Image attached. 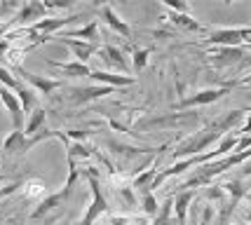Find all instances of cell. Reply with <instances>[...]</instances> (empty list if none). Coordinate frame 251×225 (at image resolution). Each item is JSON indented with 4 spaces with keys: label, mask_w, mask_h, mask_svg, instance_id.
Returning <instances> with one entry per match:
<instances>
[{
    "label": "cell",
    "mask_w": 251,
    "mask_h": 225,
    "mask_svg": "<svg viewBox=\"0 0 251 225\" xmlns=\"http://www.w3.org/2000/svg\"><path fill=\"white\" fill-rule=\"evenodd\" d=\"M247 45H249V47H251V38H249V40H247Z\"/></svg>",
    "instance_id": "38"
},
{
    "label": "cell",
    "mask_w": 251,
    "mask_h": 225,
    "mask_svg": "<svg viewBox=\"0 0 251 225\" xmlns=\"http://www.w3.org/2000/svg\"><path fill=\"white\" fill-rule=\"evenodd\" d=\"M56 40H61V43L68 47V52L75 54V61L80 64H87L89 59L97 54V47L94 43H85V40H73V38H56Z\"/></svg>",
    "instance_id": "15"
},
{
    "label": "cell",
    "mask_w": 251,
    "mask_h": 225,
    "mask_svg": "<svg viewBox=\"0 0 251 225\" xmlns=\"http://www.w3.org/2000/svg\"><path fill=\"white\" fill-rule=\"evenodd\" d=\"M202 125L200 120V113L195 110H188V113H164V115H157V118L151 120H141L139 122V129H195Z\"/></svg>",
    "instance_id": "2"
},
{
    "label": "cell",
    "mask_w": 251,
    "mask_h": 225,
    "mask_svg": "<svg viewBox=\"0 0 251 225\" xmlns=\"http://www.w3.org/2000/svg\"><path fill=\"white\" fill-rule=\"evenodd\" d=\"M7 181V178H5V176H2V174H0V185H2V183Z\"/></svg>",
    "instance_id": "37"
},
{
    "label": "cell",
    "mask_w": 251,
    "mask_h": 225,
    "mask_svg": "<svg viewBox=\"0 0 251 225\" xmlns=\"http://www.w3.org/2000/svg\"><path fill=\"white\" fill-rule=\"evenodd\" d=\"M155 176H157V164L153 162V164H151L148 169H143L141 174H136V176L131 178V188H134V190H139L141 195L151 193V188H153Z\"/></svg>",
    "instance_id": "20"
},
{
    "label": "cell",
    "mask_w": 251,
    "mask_h": 225,
    "mask_svg": "<svg viewBox=\"0 0 251 225\" xmlns=\"http://www.w3.org/2000/svg\"><path fill=\"white\" fill-rule=\"evenodd\" d=\"M221 188L226 190V195L232 197V202H237V200H242V197L247 195V188H244V183H242L240 178H235V181H226Z\"/></svg>",
    "instance_id": "31"
},
{
    "label": "cell",
    "mask_w": 251,
    "mask_h": 225,
    "mask_svg": "<svg viewBox=\"0 0 251 225\" xmlns=\"http://www.w3.org/2000/svg\"><path fill=\"white\" fill-rule=\"evenodd\" d=\"M75 19H82V14H68V17H45L40 22L31 24V26H26L22 28V33H28V35H40V38H50L52 33H56L59 28H64L68 24H73Z\"/></svg>",
    "instance_id": "7"
},
{
    "label": "cell",
    "mask_w": 251,
    "mask_h": 225,
    "mask_svg": "<svg viewBox=\"0 0 251 225\" xmlns=\"http://www.w3.org/2000/svg\"><path fill=\"white\" fill-rule=\"evenodd\" d=\"M247 54L242 52L240 47H219L216 52L209 54V61L216 66V68H223V66H232V64H240Z\"/></svg>",
    "instance_id": "14"
},
{
    "label": "cell",
    "mask_w": 251,
    "mask_h": 225,
    "mask_svg": "<svg viewBox=\"0 0 251 225\" xmlns=\"http://www.w3.org/2000/svg\"><path fill=\"white\" fill-rule=\"evenodd\" d=\"M99 54H101V59H103V61H106L113 71H118L120 75H127V71H129V61H127L125 52H122L118 45H108V43H106L101 50H99Z\"/></svg>",
    "instance_id": "11"
},
{
    "label": "cell",
    "mask_w": 251,
    "mask_h": 225,
    "mask_svg": "<svg viewBox=\"0 0 251 225\" xmlns=\"http://www.w3.org/2000/svg\"><path fill=\"white\" fill-rule=\"evenodd\" d=\"M45 12H47V7H45V2H26V5H22L19 7V12H17V17L10 22V26H17V24H28L33 22V19H45Z\"/></svg>",
    "instance_id": "16"
},
{
    "label": "cell",
    "mask_w": 251,
    "mask_h": 225,
    "mask_svg": "<svg viewBox=\"0 0 251 225\" xmlns=\"http://www.w3.org/2000/svg\"><path fill=\"white\" fill-rule=\"evenodd\" d=\"M59 38H73V40H85V43H92V40H97L99 38V24L89 22L87 26H82V28H77V31H68V33H64V35H59Z\"/></svg>",
    "instance_id": "25"
},
{
    "label": "cell",
    "mask_w": 251,
    "mask_h": 225,
    "mask_svg": "<svg viewBox=\"0 0 251 225\" xmlns=\"http://www.w3.org/2000/svg\"><path fill=\"white\" fill-rule=\"evenodd\" d=\"M169 19H172V24L174 26H178V28H183V31H204V26L197 22L195 17H190V12L188 14H169Z\"/></svg>",
    "instance_id": "26"
},
{
    "label": "cell",
    "mask_w": 251,
    "mask_h": 225,
    "mask_svg": "<svg viewBox=\"0 0 251 225\" xmlns=\"http://www.w3.org/2000/svg\"><path fill=\"white\" fill-rule=\"evenodd\" d=\"M228 92H230V87H209V89H200V92H195V94L181 99L178 103H174V110H188V108L216 103V101H219V99H223Z\"/></svg>",
    "instance_id": "6"
},
{
    "label": "cell",
    "mask_w": 251,
    "mask_h": 225,
    "mask_svg": "<svg viewBox=\"0 0 251 225\" xmlns=\"http://www.w3.org/2000/svg\"><path fill=\"white\" fill-rule=\"evenodd\" d=\"M251 38V26L244 28H211L207 33V43L219 47H240Z\"/></svg>",
    "instance_id": "4"
},
{
    "label": "cell",
    "mask_w": 251,
    "mask_h": 225,
    "mask_svg": "<svg viewBox=\"0 0 251 225\" xmlns=\"http://www.w3.org/2000/svg\"><path fill=\"white\" fill-rule=\"evenodd\" d=\"M106 94H115V89H113V87H103V85L73 87V89H68L64 97H61V101L68 103V106H85V103H92V101L106 97Z\"/></svg>",
    "instance_id": "5"
},
{
    "label": "cell",
    "mask_w": 251,
    "mask_h": 225,
    "mask_svg": "<svg viewBox=\"0 0 251 225\" xmlns=\"http://www.w3.org/2000/svg\"><path fill=\"white\" fill-rule=\"evenodd\" d=\"M195 190H178L174 197V216H176V223L183 225L188 218V209H190V204L195 200Z\"/></svg>",
    "instance_id": "17"
},
{
    "label": "cell",
    "mask_w": 251,
    "mask_h": 225,
    "mask_svg": "<svg viewBox=\"0 0 251 225\" xmlns=\"http://www.w3.org/2000/svg\"><path fill=\"white\" fill-rule=\"evenodd\" d=\"M164 7H169L172 12H176V14H188L190 12V5L188 2H176V0H162Z\"/></svg>",
    "instance_id": "33"
},
{
    "label": "cell",
    "mask_w": 251,
    "mask_h": 225,
    "mask_svg": "<svg viewBox=\"0 0 251 225\" xmlns=\"http://www.w3.org/2000/svg\"><path fill=\"white\" fill-rule=\"evenodd\" d=\"M0 85L7 87V89H12V92H17V89L22 87V82H19V80H17L7 68H2V66H0Z\"/></svg>",
    "instance_id": "32"
},
{
    "label": "cell",
    "mask_w": 251,
    "mask_h": 225,
    "mask_svg": "<svg viewBox=\"0 0 251 225\" xmlns=\"http://www.w3.org/2000/svg\"><path fill=\"white\" fill-rule=\"evenodd\" d=\"M22 193L28 197V200H38V197H45V181L43 178H28L26 183H22Z\"/></svg>",
    "instance_id": "27"
},
{
    "label": "cell",
    "mask_w": 251,
    "mask_h": 225,
    "mask_svg": "<svg viewBox=\"0 0 251 225\" xmlns=\"http://www.w3.org/2000/svg\"><path fill=\"white\" fill-rule=\"evenodd\" d=\"M108 148L113 155H120L125 160H129V157H136V155H153L157 150H164L167 146H162V148H136V146H122L118 141H108Z\"/></svg>",
    "instance_id": "19"
},
{
    "label": "cell",
    "mask_w": 251,
    "mask_h": 225,
    "mask_svg": "<svg viewBox=\"0 0 251 225\" xmlns=\"http://www.w3.org/2000/svg\"><path fill=\"white\" fill-rule=\"evenodd\" d=\"M68 200V195L61 190V193H54V195H50V197H45L43 202L38 204V209H33L31 211V218H43L45 214H50V211H54L56 206H61V204Z\"/></svg>",
    "instance_id": "22"
},
{
    "label": "cell",
    "mask_w": 251,
    "mask_h": 225,
    "mask_svg": "<svg viewBox=\"0 0 251 225\" xmlns=\"http://www.w3.org/2000/svg\"><path fill=\"white\" fill-rule=\"evenodd\" d=\"M85 176H87V183H89V188H92V204L87 206V211L82 216V225H94L103 214H108L110 206H108L106 195H103V188H101V183H99L97 167H89Z\"/></svg>",
    "instance_id": "3"
},
{
    "label": "cell",
    "mask_w": 251,
    "mask_h": 225,
    "mask_svg": "<svg viewBox=\"0 0 251 225\" xmlns=\"http://www.w3.org/2000/svg\"><path fill=\"white\" fill-rule=\"evenodd\" d=\"M237 134H240V136H251V113H247V120H244V125L240 127Z\"/></svg>",
    "instance_id": "34"
},
{
    "label": "cell",
    "mask_w": 251,
    "mask_h": 225,
    "mask_svg": "<svg viewBox=\"0 0 251 225\" xmlns=\"http://www.w3.org/2000/svg\"><path fill=\"white\" fill-rule=\"evenodd\" d=\"M17 97H19V101H22V108L26 115H31L33 110L38 108V92L35 89H31V87L26 85V82H22V87L14 92Z\"/></svg>",
    "instance_id": "24"
},
{
    "label": "cell",
    "mask_w": 251,
    "mask_h": 225,
    "mask_svg": "<svg viewBox=\"0 0 251 225\" xmlns=\"http://www.w3.org/2000/svg\"><path fill=\"white\" fill-rule=\"evenodd\" d=\"M139 206H141V216L146 218H155L157 211H160V204H157V197L153 193H146L139 197Z\"/></svg>",
    "instance_id": "28"
},
{
    "label": "cell",
    "mask_w": 251,
    "mask_h": 225,
    "mask_svg": "<svg viewBox=\"0 0 251 225\" xmlns=\"http://www.w3.org/2000/svg\"><path fill=\"white\" fill-rule=\"evenodd\" d=\"M47 64L54 66L56 71H61L66 77H89L92 73V68L87 64H80V61H52V59H47Z\"/></svg>",
    "instance_id": "18"
},
{
    "label": "cell",
    "mask_w": 251,
    "mask_h": 225,
    "mask_svg": "<svg viewBox=\"0 0 251 225\" xmlns=\"http://www.w3.org/2000/svg\"><path fill=\"white\" fill-rule=\"evenodd\" d=\"M148 61H151V50H148V47H139V50H134V54H131V66H134V71H136V73H141L143 68L148 66Z\"/></svg>",
    "instance_id": "30"
},
{
    "label": "cell",
    "mask_w": 251,
    "mask_h": 225,
    "mask_svg": "<svg viewBox=\"0 0 251 225\" xmlns=\"http://www.w3.org/2000/svg\"><path fill=\"white\" fill-rule=\"evenodd\" d=\"M242 85H247V87H251V75H249V77H244V80H242Z\"/></svg>",
    "instance_id": "36"
},
{
    "label": "cell",
    "mask_w": 251,
    "mask_h": 225,
    "mask_svg": "<svg viewBox=\"0 0 251 225\" xmlns=\"http://www.w3.org/2000/svg\"><path fill=\"white\" fill-rule=\"evenodd\" d=\"M45 120H47V110L38 106L31 115H28V120H26V125H24V134H26V136H35L38 131H43Z\"/></svg>",
    "instance_id": "23"
},
{
    "label": "cell",
    "mask_w": 251,
    "mask_h": 225,
    "mask_svg": "<svg viewBox=\"0 0 251 225\" xmlns=\"http://www.w3.org/2000/svg\"><path fill=\"white\" fill-rule=\"evenodd\" d=\"M0 103L5 106V110L10 113L12 118V125H14V129L17 131H24V125H26V120H24V108H22V101H19V97L12 92V89H7V87L0 85Z\"/></svg>",
    "instance_id": "9"
},
{
    "label": "cell",
    "mask_w": 251,
    "mask_h": 225,
    "mask_svg": "<svg viewBox=\"0 0 251 225\" xmlns=\"http://www.w3.org/2000/svg\"><path fill=\"white\" fill-rule=\"evenodd\" d=\"M14 71L22 75L26 85L31 87V89H35L38 94H43V97H47V94H52V92H56V89H61V87H64L61 80L47 77V75H35V73H31V71H26L24 66H14Z\"/></svg>",
    "instance_id": "8"
},
{
    "label": "cell",
    "mask_w": 251,
    "mask_h": 225,
    "mask_svg": "<svg viewBox=\"0 0 251 225\" xmlns=\"http://www.w3.org/2000/svg\"><path fill=\"white\" fill-rule=\"evenodd\" d=\"M99 17H101V19H103V22L113 28V33H118V35H122V38H131L129 24L125 22L120 14L115 12V7H113V5H101V7H99Z\"/></svg>",
    "instance_id": "12"
},
{
    "label": "cell",
    "mask_w": 251,
    "mask_h": 225,
    "mask_svg": "<svg viewBox=\"0 0 251 225\" xmlns=\"http://www.w3.org/2000/svg\"><path fill=\"white\" fill-rule=\"evenodd\" d=\"M2 152L5 155H24V152H28V148H26V134L14 129L10 136L2 141Z\"/></svg>",
    "instance_id": "21"
},
{
    "label": "cell",
    "mask_w": 251,
    "mask_h": 225,
    "mask_svg": "<svg viewBox=\"0 0 251 225\" xmlns=\"http://www.w3.org/2000/svg\"><path fill=\"white\" fill-rule=\"evenodd\" d=\"M242 176H251V160H247L242 164Z\"/></svg>",
    "instance_id": "35"
},
{
    "label": "cell",
    "mask_w": 251,
    "mask_h": 225,
    "mask_svg": "<svg viewBox=\"0 0 251 225\" xmlns=\"http://www.w3.org/2000/svg\"><path fill=\"white\" fill-rule=\"evenodd\" d=\"M247 113H249V110H228V113H223L221 118L211 120L209 127L214 129V131H219L221 136H226V134H230V131H235V129H240L242 125H244Z\"/></svg>",
    "instance_id": "10"
},
{
    "label": "cell",
    "mask_w": 251,
    "mask_h": 225,
    "mask_svg": "<svg viewBox=\"0 0 251 225\" xmlns=\"http://www.w3.org/2000/svg\"><path fill=\"white\" fill-rule=\"evenodd\" d=\"M172 214H174V197H167L157 216L153 218V225H172Z\"/></svg>",
    "instance_id": "29"
},
{
    "label": "cell",
    "mask_w": 251,
    "mask_h": 225,
    "mask_svg": "<svg viewBox=\"0 0 251 225\" xmlns=\"http://www.w3.org/2000/svg\"><path fill=\"white\" fill-rule=\"evenodd\" d=\"M221 139H223V136H221L219 131H214V129L209 127V125H204L202 129L193 131L188 139H183L174 148L176 162H178V160H186V157H195V155H204L209 146L219 143Z\"/></svg>",
    "instance_id": "1"
},
{
    "label": "cell",
    "mask_w": 251,
    "mask_h": 225,
    "mask_svg": "<svg viewBox=\"0 0 251 225\" xmlns=\"http://www.w3.org/2000/svg\"><path fill=\"white\" fill-rule=\"evenodd\" d=\"M89 77H92V80H97V82H101L103 87H113V89H118V87H127V85H134V82H136V77H134V75L108 73V71H97V68H92Z\"/></svg>",
    "instance_id": "13"
}]
</instances>
